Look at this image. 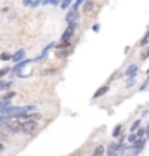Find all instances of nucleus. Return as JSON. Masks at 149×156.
Here are the masks:
<instances>
[{"instance_id":"nucleus-1","label":"nucleus","mask_w":149,"mask_h":156,"mask_svg":"<svg viewBox=\"0 0 149 156\" xmlns=\"http://www.w3.org/2000/svg\"><path fill=\"white\" fill-rule=\"evenodd\" d=\"M76 28H78V21H76V19L69 21V23H68V26H66V30H64L62 35H61V40H71L73 37H75Z\"/></svg>"},{"instance_id":"nucleus-2","label":"nucleus","mask_w":149,"mask_h":156,"mask_svg":"<svg viewBox=\"0 0 149 156\" xmlns=\"http://www.w3.org/2000/svg\"><path fill=\"white\" fill-rule=\"evenodd\" d=\"M38 128V122H33V120H24L21 125V132L24 135H33Z\"/></svg>"},{"instance_id":"nucleus-3","label":"nucleus","mask_w":149,"mask_h":156,"mask_svg":"<svg viewBox=\"0 0 149 156\" xmlns=\"http://www.w3.org/2000/svg\"><path fill=\"white\" fill-rule=\"evenodd\" d=\"M33 62V59H28V57H24L23 61H19V62H16L14 66L11 68V73H12V78H17V75L21 73V69H24V68L28 66V64H31Z\"/></svg>"},{"instance_id":"nucleus-4","label":"nucleus","mask_w":149,"mask_h":156,"mask_svg":"<svg viewBox=\"0 0 149 156\" xmlns=\"http://www.w3.org/2000/svg\"><path fill=\"white\" fill-rule=\"evenodd\" d=\"M73 54V47H66V49H57V52H55V57L57 59H66V57H69Z\"/></svg>"},{"instance_id":"nucleus-5","label":"nucleus","mask_w":149,"mask_h":156,"mask_svg":"<svg viewBox=\"0 0 149 156\" xmlns=\"http://www.w3.org/2000/svg\"><path fill=\"white\" fill-rule=\"evenodd\" d=\"M54 47H55V42H50V44H49V45H47V47H45V49H44V50H42V54H40V56H38V57H35L33 61H44L45 57H47V54H49L50 50L54 49Z\"/></svg>"},{"instance_id":"nucleus-6","label":"nucleus","mask_w":149,"mask_h":156,"mask_svg":"<svg viewBox=\"0 0 149 156\" xmlns=\"http://www.w3.org/2000/svg\"><path fill=\"white\" fill-rule=\"evenodd\" d=\"M109 92V83L102 85V87H99V89L94 92V95H92V99H99V97H102V95H106Z\"/></svg>"},{"instance_id":"nucleus-7","label":"nucleus","mask_w":149,"mask_h":156,"mask_svg":"<svg viewBox=\"0 0 149 156\" xmlns=\"http://www.w3.org/2000/svg\"><path fill=\"white\" fill-rule=\"evenodd\" d=\"M68 9H69V11H68L66 17H64V21L69 23V21H73V19H76V21H78V11H76V9H73L71 5L68 7Z\"/></svg>"},{"instance_id":"nucleus-8","label":"nucleus","mask_w":149,"mask_h":156,"mask_svg":"<svg viewBox=\"0 0 149 156\" xmlns=\"http://www.w3.org/2000/svg\"><path fill=\"white\" fill-rule=\"evenodd\" d=\"M24 57H26V50H24V49H19L17 52H14V54H12L11 61H14V62H19V61H23Z\"/></svg>"},{"instance_id":"nucleus-9","label":"nucleus","mask_w":149,"mask_h":156,"mask_svg":"<svg viewBox=\"0 0 149 156\" xmlns=\"http://www.w3.org/2000/svg\"><path fill=\"white\" fill-rule=\"evenodd\" d=\"M137 73H139V66L137 64H130V66H127V69H125V76L132 78V76H135Z\"/></svg>"},{"instance_id":"nucleus-10","label":"nucleus","mask_w":149,"mask_h":156,"mask_svg":"<svg viewBox=\"0 0 149 156\" xmlns=\"http://www.w3.org/2000/svg\"><path fill=\"white\" fill-rule=\"evenodd\" d=\"M94 7H95V4H94V0H83V4H82V11L83 12H92L94 11Z\"/></svg>"},{"instance_id":"nucleus-11","label":"nucleus","mask_w":149,"mask_h":156,"mask_svg":"<svg viewBox=\"0 0 149 156\" xmlns=\"http://www.w3.org/2000/svg\"><path fill=\"white\" fill-rule=\"evenodd\" d=\"M12 83H14V82H12V80H4V78H0V92H2V90H4V92H5V90H9L12 87Z\"/></svg>"},{"instance_id":"nucleus-12","label":"nucleus","mask_w":149,"mask_h":156,"mask_svg":"<svg viewBox=\"0 0 149 156\" xmlns=\"http://www.w3.org/2000/svg\"><path fill=\"white\" fill-rule=\"evenodd\" d=\"M66 47H73V45H71V40H59V42L55 44L54 49H66Z\"/></svg>"},{"instance_id":"nucleus-13","label":"nucleus","mask_w":149,"mask_h":156,"mask_svg":"<svg viewBox=\"0 0 149 156\" xmlns=\"http://www.w3.org/2000/svg\"><path fill=\"white\" fill-rule=\"evenodd\" d=\"M122 130H123V125L122 123H120V125H116L115 128H113V139H120V137H122Z\"/></svg>"},{"instance_id":"nucleus-14","label":"nucleus","mask_w":149,"mask_h":156,"mask_svg":"<svg viewBox=\"0 0 149 156\" xmlns=\"http://www.w3.org/2000/svg\"><path fill=\"white\" fill-rule=\"evenodd\" d=\"M16 95H17V92H14V90H11V89H9V90L5 92V94L2 95V99H4V101H12L14 97H16Z\"/></svg>"},{"instance_id":"nucleus-15","label":"nucleus","mask_w":149,"mask_h":156,"mask_svg":"<svg viewBox=\"0 0 149 156\" xmlns=\"http://www.w3.org/2000/svg\"><path fill=\"white\" fill-rule=\"evenodd\" d=\"M139 45H140V47H146V45H149V28L146 30V33H144V37L140 38Z\"/></svg>"},{"instance_id":"nucleus-16","label":"nucleus","mask_w":149,"mask_h":156,"mask_svg":"<svg viewBox=\"0 0 149 156\" xmlns=\"http://www.w3.org/2000/svg\"><path fill=\"white\" fill-rule=\"evenodd\" d=\"M104 153H106V147L101 144V146H97V147L94 149V153H92V154H94V156H104Z\"/></svg>"},{"instance_id":"nucleus-17","label":"nucleus","mask_w":149,"mask_h":156,"mask_svg":"<svg viewBox=\"0 0 149 156\" xmlns=\"http://www.w3.org/2000/svg\"><path fill=\"white\" fill-rule=\"evenodd\" d=\"M137 139H139V137H137V134H135V132H130V135L127 137V144H128V146H132V144H133V142H135Z\"/></svg>"},{"instance_id":"nucleus-18","label":"nucleus","mask_w":149,"mask_h":156,"mask_svg":"<svg viewBox=\"0 0 149 156\" xmlns=\"http://www.w3.org/2000/svg\"><path fill=\"white\" fill-rule=\"evenodd\" d=\"M135 83H137V80H135V76L127 78V82H125V89H132V87H133Z\"/></svg>"},{"instance_id":"nucleus-19","label":"nucleus","mask_w":149,"mask_h":156,"mask_svg":"<svg viewBox=\"0 0 149 156\" xmlns=\"http://www.w3.org/2000/svg\"><path fill=\"white\" fill-rule=\"evenodd\" d=\"M140 59H142V61L149 59V45H146V47H144V50L140 52Z\"/></svg>"},{"instance_id":"nucleus-20","label":"nucleus","mask_w":149,"mask_h":156,"mask_svg":"<svg viewBox=\"0 0 149 156\" xmlns=\"http://www.w3.org/2000/svg\"><path fill=\"white\" fill-rule=\"evenodd\" d=\"M11 73V68L9 66H4V68H0V78H5L7 75Z\"/></svg>"},{"instance_id":"nucleus-21","label":"nucleus","mask_w":149,"mask_h":156,"mask_svg":"<svg viewBox=\"0 0 149 156\" xmlns=\"http://www.w3.org/2000/svg\"><path fill=\"white\" fill-rule=\"evenodd\" d=\"M140 125H142V120H135V122H133L132 125H130V132H135V130H137V128L140 127Z\"/></svg>"},{"instance_id":"nucleus-22","label":"nucleus","mask_w":149,"mask_h":156,"mask_svg":"<svg viewBox=\"0 0 149 156\" xmlns=\"http://www.w3.org/2000/svg\"><path fill=\"white\" fill-rule=\"evenodd\" d=\"M135 134H137V137H146V127H142V125H140V127L135 130Z\"/></svg>"},{"instance_id":"nucleus-23","label":"nucleus","mask_w":149,"mask_h":156,"mask_svg":"<svg viewBox=\"0 0 149 156\" xmlns=\"http://www.w3.org/2000/svg\"><path fill=\"white\" fill-rule=\"evenodd\" d=\"M12 54H9V52H2L0 54V61H11Z\"/></svg>"},{"instance_id":"nucleus-24","label":"nucleus","mask_w":149,"mask_h":156,"mask_svg":"<svg viewBox=\"0 0 149 156\" xmlns=\"http://www.w3.org/2000/svg\"><path fill=\"white\" fill-rule=\"evenodd\" d=\"M147 89H149V80L146 78V80L142 82V85L139 87V90H140V92H144V90H147Z\"/></svg>"},{"instance_id":"nucleus-25","label":"nucleus","mask_w":149,"mask_h":156,"mask_svg":"<svg viewBox=\"0 0 149 156\" xmlns=\"http://www.w3.org/2000/svg\"><path fill=\"white\" fill-rule=\"evenodd\" d=\"M92 31H94V33H99V31H101V24H99V23H94V26H92Z\"/></svg>"},{"instance_id":"nucleus-26","label":"nucleus","mask_w":149,"mask_h":156,"mask_svg":"<svg viewBox=\"0 0 149 156\" xmlns=\"http://www.w3.org/2000/svg\"><path fill=\"white\" fill-rule=\"evenodd\" d=\"M23 5H24V7H30V5H31V0H23Z\"/></svg>"},{"instance_id":"nucleus-27","label":"nucleus","mask_w":149,"mask_h":156,"mask_svg":"<svg viewBox=\"0 0 149 156\" xmlns=\"http://www.w3.org/2000/svg\"><path fill=\"white\" fill-rule=\"evenodd\" d=\"M5 122V115H0V127H2V123Z\"/></svg>"},{"instance_id":"nucleus-28","label":"nucleus","mask_w":149,"mask_h":156,"mask_svg":"<svg viewBox=\"0 0 149 156\" xmlns=\"http://www.w3.org/2000/svg\"><path fill=\"white\" fill-rule=\"evenodd\" d=\"M4 149H5V146H4V144H2V142H0V153H2V151H4Z\"/></svg>"},{"instance_id":"nucleus-29","label":"nucleus","mask_w":149,"mask_h":156,"mask_svg":"<svg viewBox=\"0 0 149 156\" xmlns=\"http://www.w3.org/2000/svg\"><path fill=\"white\" fill-rule=\"evenodd\" d=\"M0 99H2V95H0Z\"/></svg>"},{"instance_id":"nucleus-30","label":"nucleus","mask_w":149,"mask_h":156,"mask_svg":"<svg viewBox=\"0 0 149 156\" xmlns=\"http://www.w3.org/2000/svg\"><path fill=\"white\" fill-rule=\"evenodd\" d=\"M90 156H94V154H90Z\"/></svg>"}]
</instances>
